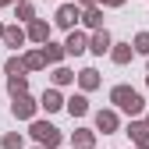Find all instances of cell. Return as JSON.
Returning <instances> with one entry per match:
<instances>
[{
	"label": "cell",
	"mask_w": 149,
	"mask_h": 149,
	"mask_svg": "<svg viewBox=\"0 0 149 149\" xmlns=\"http://www.w3.org/2000/svg\"><path fill=\"white\" fill-rule=\"evenodd\" d=\"M117 100H121L124 107H132V110H139V96H135V92H124V89H121V92H117Z\"/></svg>",
	"instance_id": "cell-1"
},
{
	"label": "cell",
	"mask_w": 149,
	"mask_h": 149,
	"mask_svg": "<svg viewBox=\"0 0 149 149\" xmlns=\"http://www.w3.org/2000/svg\"><path fill=\"white\" fill-rule=\"evenodd\" d=\"M36 135H39V139H46V142H57V132H53V128H36Z\"/></svg>",
	"instance_id": "cell-2"
}]
</instances>
